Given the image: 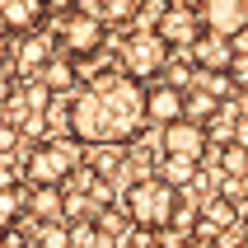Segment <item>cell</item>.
<instances>
[{"label": "cell", "mask_w": 248, "mask_h": 248, "mask_svg": "<svg viewBox=\"0 0 248 248\" xmlns=\"http://www.w3.org/2000/svg\"><path fill=\"white\" fill-rule=\"evenodd\" d=\"M230 84H234L239 94H248V52H239L234 61H230Z\"/></svg>", "instance_id": "23"}, {"label": "cell", "mask_w": 248, "mask_h": 248, "mask_svg": "<svg viewBox=\"0 0 248 248\" xmlns=\"http://www.w3.org/2000/svg\"><path fill=\"white\" fill-rule=\"evenodd\" d=\"M244 117H248V94H244Z\"/></svg>", "instance_id": "29"}, {"label": "cell", "mask_w": 248, "mask_h": 248, "mask_svg": "<svg viewBox=\"0 0 248 248\" xmlns=\"http://www.w3.org/2000/svg\"><path fill=\"white\" fill-rule=\"evenodd\" d=\"M159 178L173 183V187H187V183L197 178V159H178V155H169L164 169H159Z\"/></svg>", "instance_id": "18"}, {"label": "cell", "mask_w": 248, "mask_h": 248, "mask_svg": "<svg viewBox=\"0 0 248 248\" xmlns=\"http://www.w3.org/2000/svg\"><path fill=\"white\" fill-rule=\"evenodd\" d=\"M145 0H103L98 5V24L108 28V24H136V14Z\"/></svg>", "instance_id": "16"}, {"label": "cell", "mask_w": 248, "mask_h": 248, "mask_svg": "<svg viewBox=\"0 0 248 248\" xmlns=\"http://www.w3.org/2000/svg\"><path fill=\"white\" fill-rule=\"evenodd\" d=\"M220 108H225V98H216V94H206V89H183V117L187 122H197V126H211L216 117H220Z\"/></svg>", "instance_id": "13"}, {"label": "cell", "mask_w": 248, "mask_h": 248, "mask_svg": "<svg viewBox=\"0 0 248 248\" xmlns=\"http://www.w3.org/2000/svg\"><path fill=\"white\" fill-rule=\"evenodd\" d=\"M122 248H164V244H159L155 230H131V234L122 239Z\"/></svg>", "instance_id": "24"}, {"label": "cell", "mask_w": 248, "mask_h": 248, "mask_svg": "<svg viewBox=\"0 0 248 248\" xmlns=\"http://www.w3.org/2000/svg\"><path fill=\"white\" fill-rule=\"evenodd\" d=\"M178 187L173 183H164L159 173H145V178H136L131 187H126L122 197V211L131 216V225L136 230H169V220H173V211H178Z\"/></svg>", "instance_id": "2"}, {"label": "cell", "mask_w": 248, "mask_h": 248, "mask_svg": "<svg viewBox=\"0 0 248 248\" xmlns=\"http://www.w3.org/2000/svg\"><path fill=\"white\" fill-rule=\"evenodd\" d=\"M197 19H202V33H216V38H230V42L248 28L244 0H202L197 5Z\"/></svg>", "instance_id": "7"}, {"label": "cell", "mask_w": 248, "mask_h": 248, "mask_svg": "<svg viewBox=\"0 0 248 248\" xmlns=\"http://www.w3.org/2000/svg\"><path fill=\"white\" fill-rule=\"evenodd\" d=\"M70 248H112V239L103 234L94 220H80L75 230H70Z\"/></svg>", "instance_id": "19"}, {"label": "cell", "mask_w": 248, "mask_h": 248, "mask_svg": "<svg viewBox=\"0 0 248 248\" xmlns=\"http://www.w3.org/2000/svg\"><path fill=\"white\" fill-rule=\"evenodd\" d=\"M47 10H70V0H47Z\"/></svg>", "instance_id": "28"}, {"label": "cell", "mask_w": 248, "mask_h": 248, "mask_svg": "<svg viewBox=\"0 0 248 248\" xmlns=\"http://www.w3.org/2000/svg\"><path fill=\"white\" fill-rule=\"evenodd\" d=\"M206 145H211L206 126L187 122V117H178V122H169V126H164V155H178V159H197V164H202Z\"/></svg>", "instance_id": "8"}, {"label": "cell", "mask_w": 248, "mask_h": 248, "mask_svg": "<svg viewBox=\"0 0 248 248\" xmlns=\"http://www.w3.org/2000/svg\"><path fill=\"white\" fill-rule=\"evenodd\" d=\"M38 80H42V94H70V89L80 84V61L66 56V52H52L42 61Z\"/></svg>", "instance_id": "10"}, {"label": "cell", "mask_w": 248, "mask_h": 248, "mask_svg": "<svg viewBox=\"0 0 248 248\" xmlns=\"http://www.w3.org/2000/svg\"><path fill=\"white\" fill-rule=\"evenodd\" d=\"M126 220H131V216H126V211H117V206H112V211H103V216H98L94 225H98V230H103V234L112 239V234H122V230H126Z\"/></svg>", "instance_id": "22"}, {"label": "cell", "mask_w": 248, "mask_h": 248, "mask_svg": "<svg viewBox=\"0 0 248 248\" xmlns=\"http://www.w3.org/2000/svg\"><path fill=\"white\" fill-rule=\"evenodd\" d=\"M80 169V140H38L33 150H28V183H38V187H61Z\"/></svg>", "instance_id": "3"}, {"label": "cell", "mask_w": 248, "mask_h": 248, "mask_svg": "<svg viewBox=\"0 0 248 248\" xmlns=\"http://www.w3.org/2000/svg\"><path fill=\"white\" fill-rule=\"evenodd\" d=\"M19 211H24V192L19 187H0V230H10L19 220Z\"/></svg>", "instance_id": "21"}, {"label": "cell", "mask_w": 248, "mask_h": 248, "mask_svg": "<svg viewBox=\"0 0 248 248\" xmlns=\"http://www.w3.org/2000/svg\"><path fill=\"white\" fill-rule=\"evenodd\" d=\"M14 145H19V126L0 122V150H14Z\"/></svg>", "instance_id": "26"}, {"label": "cell", "mask_w": 248, "mask_h": 248, "mask_svg": "<svg viewBox=\"0 0 248 248\" xmlns=\"http://www.w3.org/2000/svg\"><path fill=\"white\" fill-rule=\"evenodd\" d=\"M52 33H56V42H61V52L75 56V61H84V56H98V52H103V38H108V28L98 24V14L75 10V5L56 14Z\"/></svg>", "instance_id": "4"}, {"label": "cell", "mask_w": 248, "mask_h": 248, "mask_svg": "<svg viewBox=\"0 0 248 248\" xmlns=\"http://www.w3.org/2000/svg\"><path fill=\"white\" fill-rule=\"evenodd\" d=\"M14 56H19V61H24V66H33V70H42V61H47V56H52V38H47V33H24V42H19V47H14Z\"/></svg>", "instance_id": "15"}, {"label": "cell", "mask_w": 248, "mask_h": 248, "mask_svg": "<svg viewBox=\"0 0 248 248\" xmlns=\"http://www.w3.org/2000/svg\"><path fill=\"white\" fill-rule=\"evenodd\" d=\"M145 131V84L131 75H98L70 103V136L80 145H126Z\"/></svg>", "instance_id": "1"}, {"label": "cell", "mask_w": 248, "mask_h": 248, "mask_svg": "<svg viewBox=\"0 0 248 248\" xmlns=\"http://www.w3.org/2000/svg\"><path fill=\"white\" fill-rule=\"evenodd\" d=\"M33 248H70V230H66L61 220H38Z\"/></svg>", "instance_id": "17"}, {"label": "cell", "mask_w": 248, "mask_h": 248, "mask_svg": "<svg viewBox=\"0 0 248 248\" xmlns=\"http://www.w3.org/2000/svg\"><path fill=\"white\" fill-rule=\"evenodd\" d=\"M178 117H183V89L155 80L150 89H145V122L169 126V122H178Z\"/></svg>", "instance_id": "11"}, {"label": "cell", "mask_w": 248, "mask_h": 248, "mask_svg": "<svg viewBox=\"0 0 248 248\" xmlns=\"http://www.w3.org/2000/svg\"><path fill=\"white\" fill-rule=\"evenodd\" d=\"M47 19V0H0V28L5 33H38Z\"/></svg>", "instance_id": "9"}, {"label": "cell", "mask_w": 248, "mask_h": 248, "mask_svg": "<svg viewBox=\"0 0 248 248\" xmlns=\"http://www.w3.org/2000/svg\"><path fill=\"white\" fill-rule=\"evenodd\" d=\"M24 206L33 211L38 220H56V216L66 211V192H61V187H38V183H33V187L24 192Z\"/></svg>", "instance_id": "14"}, {"label": "cell", "mask_w": 248, "mask_h": 248, "mask_svg": "<svg viewBox=\"0 0 248 248\" xmlns=\"http://www.w3.org/2000/svg\"><path fill=\"white\" fill-rule=\"evenodd\" d=\"M117 56H122V75L145 84V80H159V70H164V61H169V47L159 42L155 28H136V33L122 38Z\"/></svg>", "instance_id": "5"}, {"label": "cell", "mask_w": 248, "mask_h": 248, "mask_svg": "<svg viewBox=\"0 0 248 248\" xmlns=\"http://www.w3.org/2000/svg\"><path fill=\"white\" fill-rule=\"evenodd\" d=\"M244 10H248V0H244Z\"/></svg>", "instance_id": "32"}, {"label": "cell", "mask_w": 248, "mask_h": 248, "mask_svg": "<svg viewBox=\"0 0 248 248\" xmlns=\"http://www.w3.org/2000/svg\"><path fill=\"white\" fill-rule=\"evenodd\" d=\"M0 122H5V108H0Z\"/></svg>", "instance_id": "31"}, {"label": "cell", "mask_w": 248, "mask_h": 248, "mask_svg": "<svg viewBox=\"0 0 248 248\" xmlns=\"http://www.w3.org/2000/svg\"><path fill=\"white\" fill-rule=\"evenodd\" d=\"M155 33H159V42H164L169 52H178V47H192L202 38V19H197V10L169 0L164 10H159V19H155Z\"/></svg>", "instance_id": "6"}, {"label": "cell", "mask_w": 248, "mask_h": 248, "mask_svg": "<svg viewBox=\"0 0 248 248\" xmlns=\"http://www.w3.org/2000/svg\"><path fill=\"white\" fill-rule=\"evenodd\" d=\"M169 225H173V230H183V234H192V230H197V211L178 202V211H173V220H169Z\"/></svg>", "instance_id": "25"}, {"label": "cell", "mask_w": 248, "mask_h": 248, "mask_svg": "<svg viewBox=\"0 0 248 248\" xmlns=\"http://www.w3.org/2000/svg\"><path fill=\"white\" fill-rule=\"evenodd\" d=\"M244 230H248V211H244Z\"/></svg>", "instance_id": "30"}, {"label": "cell", "mask_w": 248, "mask_h": 248, "mask_svg": "<svg viewBox=\"0 0 248 248\" xmlns=\"http://www.w3.org/2000/svg\"><path fill=\"white\" fill-rule=\"evenodd\" d=\"M10 61H14V42H10V33L0 28V70L10 66Z\"/></svg>", "instance_id": "27"}, {"label": "cell", "mask_w": 248, "mask_h": 248, "mask_svg": "<svg viewBox=\"0 0 248 248\" xmlns=\"http://www.w3.org/2000/svg\"><path fill=\"white\" fill-rule=\"evenodd\" d=\"M159 75H164V84H173V89H192V80H197V61H173V56H169Z\"/></svg>", "instance_id": "20"}, {"label": "cell", "mask_w": 248, "mask_h": 248, "mask_svg": "<svg viewBox=\"0 0 248 248\" xmlns=\"http://www.w3.org/2000/svg\"><path fill=\"white\" fill-rule=\"evenodd\" d=\"M187 52H192L197 70H230V61H234V42H230V38H216V33H202Z\"/></svg>", "instance_id": "12"}]
</instances>
